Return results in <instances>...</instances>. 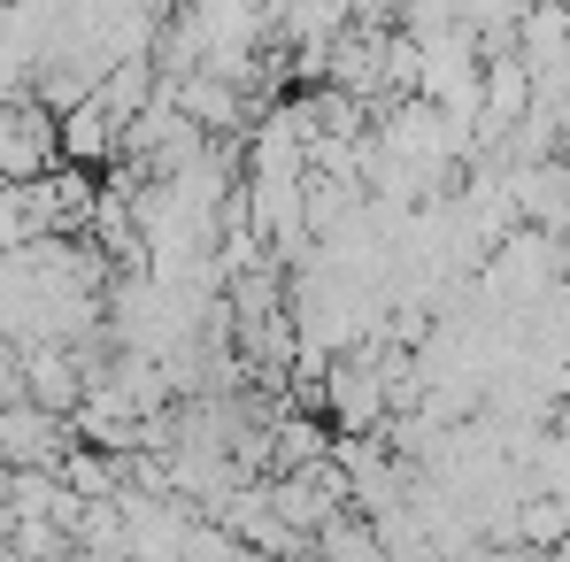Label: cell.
Instances as JSON below:
<instances>
[{"label": "cell", "mask_w": 570, "mask_h": 562, "mask_svg": "<svg viewBox=\"0 0 570 562\" xmlns=\"http://www.w3.org/2000/svg\"><path fill=\"white\" fill-rule=\"evenodd\" d=\"M62 455H70V416H55L31 393H16L0 408V463L8 470H55Z\"/></svg>", "instance_id": "cell-1"}, {"label": "cell", "mask_w": 570, "mask_h": 562, "mask_svg": "<svg viewBox=\"0 0 570 562\" xmlns=\"http://www.w3.org/2000/svg\"><path fill=\"white\" fill-rule=\"evenodd\" d=\"M116 147H124V124H116L100 100L62 108V162H78V170H116Z\"/></svg>", "instance_id": "cell-2"}, {"label": "cell", "mask_w": 570, "mask_h": 562, "mask_svg": "<svg viewBox=\"0 0 570 562\" xmlns=\"http://www.w3.org/2000/svg\"><path fill=\"white\" fill-rule=\"evenodd\" d=\"M308 463H324V432L308 416H293L271 432V470H308Z\"/></svg>", "instance_id": "cell-3"}, {"label": "cell", "mask_w": 570, "mask_h": 562, "mask_svg": "<svg viewBox=\"0 0 570 562\" xmlns=\"http://www.w3.org/2000/svg\"><path fill=\"white\" fill-rule=\"evenodd\" d=\"M393 8H401V0H347V16H363V23H385Z\"/></svg>", "instance_id": "cell-4"}]
</instances>
